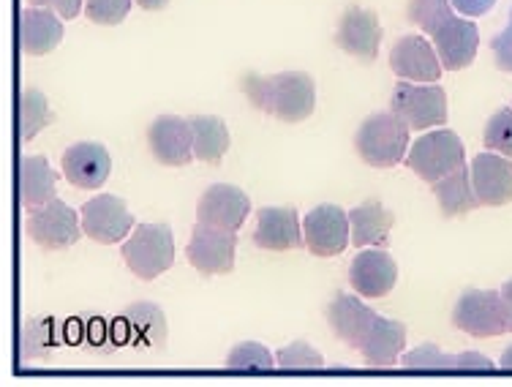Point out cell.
Listing matches in <instances>:
<instances>
[{"label":"cell","mask_w":512,"mask_h":387,"mask_svg":"<svg viewBox=\"0 0 512 387\" xmlns=\"http://www.w3.org/2000/svg\"><path fill=\"white\" fill-rule=\"evenodd\" d=\"M240 90L256 110L284 120L300 123L311 118L316 107V85L306 71H281V74H246Z\"/></svg>","instance_id":"obj_1"},{"label":"cell","mask_w":512,"mask_h":387,"mask_svg":"<svg viewBox=\"0 0 512 387\" xmlns=\"http://www.w3.org/2000/svg\"><path fill=\"white\" fill-rule=\"evenodd\" d=\"M409 126L395 112H374L360 123L355 150L368 167L390 169L404 161L409 150Z\"/></svg>","instance_id":"obj_2"},{"label":"cell","mask_w":512,"mask_h":387,"mask_svg":"<svg viewBox=\"0 0 512 387\" xmlns=\"http://www.w3.org/2000/svg\"><path fill=\"white\" fill-rule=\"evenodd\" d=\"M120 251L134 276L142 281H153L161 273H167L175 262L172 227L169 224H137Z\"/></svg>","instance_id":"obj_3"},{"label":"cell","mask_w":512,"mask_h":387,"mask_svg":"<svg viewBox=\"0 0 512 387\" xmlns=\"http://www.w3.org/2000/svg\"><path fill=\"white\" fill-rule=\"evenodd\" d=\"M390 112H395L412 131L436 129L447 123V93L436 82L401 80L390 96Z\"/></svg>","instance_id":"obj_4"},{"label":"cell","mask_w":512,"mask_h":387,"mask_svg":"<svg viewBox=\"0 0 512 387\" xmlns=\"http://www.w3.org/2000/svg\"><path fill=\"white\" fill-rule=\"evenodd\" d=\"M463 164H466V150H463L461 137L450 129L428 131L420 139H414L409 156H406V167L425 183L447 178Z\"/></svg>","instance_id":"obj_5"},{"label":"cell","mask_w":512,"mask_h":387,"mask_svg":"<svg viewBox=\"0 0 512 387\" xmlns=\"http://www.w3.org/2000/svg\"><path fill=\"white\" fill-rule=\"evenodd\" d=\"M453 325L474 338L504 336L510 330L499 289H466L453 308Z\"/></svg>","instance_id":"obj_6"},{"label":"cell","mask_w":512,"mask_h":387,"mask_svg":"<svg viewBox=\"0 0 512 387\" xmlns=\"http://www.w3.org/2000/svg\"><path fill=\"white\" fill-rule=\"evenodd\" d=\"M25 229L41 249L63 251L74 246L82 235V219H77V210L55 197L47 205L28 210Z\"/></svg>","instance_id":"obj_7"},{"label":"cell","mask_w":512,"mask_h":387,"mask_svg":"<svg viewBox=\"0 0 512 387\" xmlns=\"http://www.w3.org/2000/svg\"><path fill=\"white\" fill-rule=\"evenodd\" d=\"M237 235L229 229L210 227L197 221L191 229V240L186 246V257L202 276H224L235 270Z\"/></svg>","instance_id":"obj_8"},{"label":"cell","mask_w":512,"mask_h":387,"mask_svg":"<svg viewBox=\"0 0 512 387\" xmlns=\"http://www.w3.org/2000/svg\"><path fill=\"white\" fill-rule=\"evenodd\" d=\"M303 240H306V249L314 257L330 259L344 254L346 246L352 243L349 213L338 205H330V202L316 205L303 219Z\"/></svg>","instance_id":"obj_9"},{"label":"cell","mask_w":512,"mask_h":387,"mask_svg":"<svg viewBox=\"0 0 512 387\" xmlns=\"http://www.w3.org/2000/svg\"><path fill=\"white\" fill-rule=\"evenodd\" d=\"M79 219H82V232L101 246L126 240L128 232L134 229V216L128 213L126 202L115 194L88 199L79 208Z\"/></svg>","instance_id":"obj_10"},{"label":"cell","mask_w":512,"mask_h":387,"mask_svg":"<svg viewBox=\"0 0 512 387\" xmlns=\"http://www.w3.org/2000/svg\"><path fill=\"white\" fill-rule=\"evenodd\" d=\"M335 44L338 50L352 55L360 63H374L382 44V25L376 11L363 9V6H346L338 30H335Z\"/></svg>","instance_id":"obj_11"},{"label":"cell","mask_w":512,"mask_h":387,"mask_svg":"<svg viewBox=\"0 0 512 387\" xmlns=\"http://www.w3.org/2000/svg\"><path fill=\"white\" fill-rule=\"evenodd\" d=\"M148 148L164 167H186L194 161L191 123L180 115H158L148 126Z\"/></svg>","instance_id":"obj_12"},{"label":"cell","mask_w":512,"mask_h":387,"mask_svg":"<svg viewBox=\"0 0 512 387\" xmlns=\"http://www.w3.org/2000/svg\"><path fill=\"white\" fill-rule=\"evenodd\" d=\"M390 69L398 80L406 82H439L444 71L434 44L417 33H409L395 41L390 50Z\"/></svg>","instance_id":"obj_13"},{"label":"cell","mask_w":512,"mask_h":387,"mask_svg":"<svg viewBox=\"0 0 512 387\" xmlns=\"http://www.w3.org/2000/svg\"><path fill=\"white\" fill-rule=\"evenodd\" d=\"M248 210H251V199L246 197V191L237 189L232 183H213L199 197L197 221L237 232L243 227V221L248 219Z\"/></svg>","instance_id":"obj_14"},{"label":"cell","mask_w":512,"mask_h":387,"mask_svg":"<svg viewBox=\"0 0 512 387\" xmlns=\"http://www.w3.org/2000/svg\"><path fill=\"white\" fill-rule=\"evenodd\" d=\"M398 281V265L384 249H363L349 265V284L360 298L379 300L390 295Z\"/></svg>","instance_id":"obj_15"},{"label":"cell","mask_w":512,"mask_h":387,"mask_svg":"<svg viewBox=\"0 0 512 387\" xmlns=\"http://www.w3.org/2000/svg\"><path fill=\"white\" fill-rule=\"evenodd\" d=\"M472 186L477 202L485 208H499L512 202V159L502 153H480L472 159Z\"/></svg>","instance_id":"obj_16"},{"label":"cell","mask_w":512,"mask_h":387,"mask_svg":"<svg viewBox=\"0 0 512 387\" xmlns=\"http://www.w3.org/2000/svg\"><path fill=\"white\" fill-rule=\"evenodd\" d=\"M60 169L71 186L96 191L107 183L109 172H112V159H109L107 148L99 142H77V145L66 148L63 159H60Z\"/></svg>","instance_id":"obj_17"},{"label":"cell","mask_w":512,"mask_h":387,"mask_svg":"<svg viewBox=\"0 0 512 387\" xmlns=\"http://www.w3.org/2000/svg\"><path fill=\"white\" fill-rule=\"evenodd\" d=\"M327 322L330 328L346 347L360 349L363 338L368 336V330L374 328V322L379 319L374 308L365 306L363 300L349 292H338L330 303H327Z\"/></svg>","instance_id":"obj_18"},{"label":"cell","mask_w":512,"mask_h":387,"mask_svg":"<svg viewBox=\"0 0 512 387\" xmlns=\"http://www.w3.org/2000/svg\"><path fill=\"white\" fill-rule=\"evenodd\" d=\"M431 44H434L436 55L442 60V69L461 71L466 69L474 58H477V44H480V33L477 25L461 17H450L442 28L431 33Z\"/></svg>","instance_id":"obj_19"},{"label":"cell","mask_w":512,"mask_h":387,"mask_svg":"<svg viewBox=\"0 0 512 387\" xmlns=\"http://www.w3.org/2000/svg\"><path fill=\"white\" fill-rule=\"evenodd\" d=\"M254 246L265 251H295L306 246L303 229L292 208H259L256 210Z\"/></svg>","instance_id":"obj_20"},{"label":"cell","mask_w":512,"mask_h":387,"mask_svg":"<svg viewBox=\"0 0 512 387\" xmlns=\"http://www.w3.org/2000/svg\"><path fill=\"white\" fill-rule=\"evenodd\" d=\"M120 325H123V341L134 344V347H164L167 341V317L164 311L150 303V300H139L120 314Z\"/></svg>","instance_id":"obj_21"},{"label":"cell","mask_w":512,"mask_h":387,"mask_svg":"<svg viewBox=\"0 0 512 387\" xmlns=\"http://www.w3.org/2000/svg\"><path fill=\"white\" fill-rule=\"evenodd\" d=\"M63 41V22L58 14L41 6L20 11V50L25 55H47Z\"/></svg>","instance_id":"obj_22"},{"label":"cell","mask_w":512,"mask_h":387,"mask_svg":"<svg viewBox=\"0 0 512 387\" xmlns=\"http://www.w3.org/2000/svg\"><path fill=\"white\" fill-rule=\"evenodd\" d=\"M395 224V216L384 208L379 199H365L357 208L349 210V229H352V246L357 249H384L390 229Z\"/></svg>","instance_id":"obj_23"},{"label":"cell","mask_w":512,"mask_h":387,"mask_svg":"<svg viewBox=\"0 0 512 387\" xmlns=\"http://www.w3.org/2000/svg\"><path fill=\"white\" fill-rule=\"evenodd\" d=\"M406 344V325L398 319L379 317L360 344L365 366H395Z\"/></svg>","instance_id":"obj_24"},{"label":"cell","mask_w":512,"mask_h":387,"mask_svg":"<svg viewBox=\"0 0 512 387\" xmlns=\"http://www.w3.org/2000/svg\"><path fill=\"white\" fill-rule=\"evenodd\" d=\"M431 189H434V197L439 202L444 219H458V216H466V213L480 208L472 186V172H469L466 164L450 172L447 178L431 183Z\"/></svg>","instance_id":"obj_25"},{"label":"cell","mask_w":512,"mask_h":387,"mask_svg":"<svg viewBox=\"0 0 512 387\" xmlns=\"http://www.w3.org/2000/svg\"><path fill=\"white\" fill-rule=\"evenodd\" d=\"M55 183L58 175L52 172L50 161L36 153H28L20 159V202L22 208H39L55 199Z\"/></svg>","instance_id":"obj_26"},{"label":"cell","mask_w":512,"mask_h":387,"mask_svg":"<svg viewBox=\"0 0 512 387\" xmlns=\"http://www.w3.org/2000/svg\"><path fill=\"white\" fill-rule=\"evenodd\" d=\"M191 134H194V159L202 164H221L229 150V129L218 115H191Z\"/></svg>","instance_id":"obj_27"},{"label":"cell","mask_w":512,"mask_h":387,"mask_svg":"<svg viewBox=\"0 0 512 387\" xmlns=\"http://www.w3.org/2000/svg\"><path fill=\"white\" fill-rule=\"evenodd\" d=\"M50 123H55V115H52L47 96L36 88H22L20 93V139L22 142H30L33 137H39V131L47 129Z\"/></svg>","instance_id":"obj_28"},{"label":"cell","mask_w":512,"mask_h":387,"mask_svg":"<svg viewBox=\"0 0 512 387\" xmlns=\"http://www.w3.org/2000/svg\"><path fill=\"white\" fill-rule=\"evenodd\" d=\"M406 17L412 25L423 28L428 36L439 30L444 22L455 17L453 14V3L450 0H409L406 6Z\"/></svg>","instance_id":"obj_29"},{"label":"cell","mask_w":512,"mask_h":387,"mask_svg":"<svg viewBox=\"0 0 512 387\" xmlns=\"http://www.w3.org/2000/svg\"><path fill=\"white\" fill-rule=\"evenodd\" d=\"M485 148L493 153H502L507 159H512V110L502 107V110L491 115V120L485 123L483 134Z\"/></svg>","instance_id":"obj_30"},{"label":"cell","mask_w":512,"mask_h":387,"mask_svg":"<svg viewBox=\"0 0 512 387\" xmlns=\"http://www.w3.org/2000/svg\"><path fill=\"white\" fill-rule=\"evenodd\" d=\"M273 363H276L273 352L259 341H243V344L229 349L227 355L229 368H246V371L248 368L251 371H265V368H273Z\"/></svg>","instance_id":"obj_31"},{"label":"cell","mask_w":512,"mask_h":387,"mask_svg":"<svg viewBox=\"0 0 512 387\" xmlns=\"http://www.w3.org/2000/svg\"><path fill=\"white\" fill-rule=\"evenodd\" d=\"M134 0H85V17L96 25H120Z\"/></svg>","instance_id":"obj_32"},{"label":"cell","mask_w":512,"mask_h":387,"mask_svg":"<svg viewBox=\"0 0 512 387\" xmlns=\"http://www.w3.org/2000/svg\"><path fill=\"white\" fill-rule=\"evenodd\" d=\"M276 363L281 368H319L325 366V358L308 341H295L278 349Z\"/></svg>","instance_id":"obj_33"},{"label":"cell","mask_w":512,"mask_h":387,"mask_svg":"<svg viewBox=\"0 0 512 387\" xmlns=\"http://www.w3.org/2000/svg\"><path fill=\"white\" fill-rule=\"evenodd\" d=\"M52 322L50 319H33L22 328V355H44L52 347Z\"/></svg>","instance_id":"obj_34"},{"label":"cell","mask_w":512,"mask_h":387,"mask_svg":"<svg viewBox=\"0 0 512 387\" xmlns=\"http://www.w3.org/2000/svg\"><path fill=\"white\" fill-rule=\"evenodd\" d=\"M404 366L423 368V371H436V368H455V355H447L436 344H423L404 355Z\"/></svg>","instance_id":"obj_35"},{"label":"cell","mask_w":512,"mask_h":387,"mask_svg":"<svg viewBox=\"0 0 512 387\" xmlns=\"http://www.w3.org/2000/svg\"><path fill=\"white\" fill-rule=\"evenodd\" d=\"M491 50L493 58H496V66L502 71H507V74H512V22L499 33V36H493Z\"/></svg>","instance_id":"obj_36"},{"label":"cell","mask_w":512,"mask_h":387,"mask_svg":"<svg viewBox=\"0 0 512 387\" xmlns=\"http://www.w3.org/2000/svg\"><path fill=\"white\" fill-rule=\"evenodd\" d=\"M85 0H30V6H41V9L55 11L63 20H74L79 11H82Z\"/></svg>","instance_id":"obj_37"},{"label":"cell","mask_w":512,"mask_h":387,"mask_svg":"<svg viewBox=\"0 0 512 387\" xmlns=\"http://www.w3.org/2000/svg\"><path fill=\"white\" fill-rule=\"evenodd\" d=\"M455 11H461L466 17H483L496 6V0H450Z\"/></svg>","instance_id":"obj_38"},{"label":"cell","mask_w":512,"mask_h":387,"mask_svg":"<svg viewBox=\"0 0 512 387\" xmlns=\"http://www.w3.org/2000/svg\"><path fill=\"white\" fill-rule=\"evenodd\" d=\"M455 368H469V371H488L493 368V360L480 355V352H463L455 355Z\"/></svg>","instance_id":"obj_39"},{"label":"cell","mask_w":512,"mask_h":387,"mask_svg":"<svg viewBox=\"0 0 512 387\" xmlns=\"http://www.w3.org/2000/svg\"><path fill=\"white\" fill-rule=\"evenodd\" d=\"M499 292H502L504 306H507V319H510V330H512V278L504 284L502 289H499Z\"/></svg>","instance_id":"obj_40"},{"label":"cell","mask_w":512,"mask_h":387,"mask_svg":"<svg viewBox=\"0 0 512 387\" xmlns=\"http://www.w3.org/2000/svg\"><path fill=\"white\" fill-rule=\"evenodd\" d=\"M134 3H137L139 9H145V11H161V9H167L169 0H134Z\"/></svg>","instance_id":"obj_41"},{"label":"cell","mask_w":512,"mask_h":387,"mask_svg":"<svg viewBox=\"0 0 512 387\" xmlns=\"http://www.w3.org/2000/svg\"><path fill=\"white\" fill-rule=\"evenodd\" d=\"M499 366L507 368V371H512V347L504 349V355H502V360H499Z\"/></svg>","instance_id":"obj_42"},{"label":"cell","mask_w":512,"mask_h":387,"mask_svg":"<svg viewBox=\"0 0 512 387\" xmlns=\"http://www.w3.org/2000/svg\"><path fill=\"white\" fill-rule=\"evenodd\" d=\"M510 22H512V9H510Z\"/></svg>","instance_id":"obj_43"}]
</instances>
